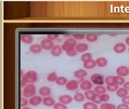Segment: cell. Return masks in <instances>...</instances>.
<instances>
[{
    "instance_id": "obj_29",
    "label": "cell",
    "mask_w": 129,
    "mask_h": 109,
    "mask_svg": "<svg viewBox=\"0 0 129 109\" xmlns=\"http://www.w3.org/2000/svg\"><path fill=\"white\" fill-rule=\"evenodd\" d=\"M100 109H116V107L115 104L104 102L101 104Z\"/></svg>"
},
{
    "instance_id": "obj_26",
    "label": "cell",
    "mask_w": 129,
    "mask_h": 109,
    "mask_svg": "<svg viewBox=\"0 0 129 109\" xmlns=\"http://www.w3.org/2000/svg\"><path fill=\"white\" fill-rule=\"evenodd\" d=\"M68 82V81L67 78L64 77H59L56 81V84H58L59 86L66 85Z\"/></svg>"
},
{
    "instance_id": "obj_40",
    "label": "cell",
    "mask_w": 129,
    "mask_h": 109,
    "mask_svg": "<svg viewBox=\"0 0 129 109\" xmlns=\"http://www.w3.org/2000/svg\"><path fill=\"white\" fill-rule=\"evenodd\" d=\"M59 38L58 34H48L47 35V39L51 40V41H54Z\"/></svg>"
},
{
    "instance_id": "obj_2",
    "label": "cell",
    "mask_w": 129,
    "mask_h": 109,
    "mask_svg": "<svg viewBox=\"0 0 129 109\" xmlns=\"http://www.w3.org/2000/svg\"><path fill=\"white\" fill-rule=\"evenodd\" d=\"M36 93V87L33 84H28L24 87L22 94L26 98H31Z\"/></svg>"
},
{
    "instance_id": "obj_5",
    "label": "cell",
    "mask_w": 129,
    "mask_h": 109,
    "mask_svg": "<svg viewBox=\"0 0 129 109\" xmlns=\"http://www.w3.org/2000/svg\"><path fill=\"white\" fill-rule=\"evenodd\" d=\"M43 50H51L54 45V43L52 41L48 39H44L41 41V44H40Z\"/></svg>"
},
{
    "instance_id": "obj_16",
    "label": "cell",
    "mask_w": 129,
    "mask_h": 109,
    "mask_svg": "<svg viewBox=\"0 0 129 109\" xmlns=\"http://www.w3.org/2000/svg\"><path fill=\"white\" fill-rule=\"evenodd\" d=\"M87 50H88V45L84 43H80L76 47V50L77 53H84V52L86 51Z\"/></svg>"
},
{
    "instance_id": "obj_17",
    "label": "cell",
    "mask_w": 129,
    "mask_h": 109,
    "mask_svg": "<svg viewBox=\"0 0 129 109\" xmlns=\"http://www.w3.org/2000/svg\"><path fill=\"white\" fill-rule=\"evenodd\" d=\"M42 47L39 44H33L29 48V51L33 54H39L42 51Z\"/></svg>"
},
{
    "instance_id": "obj_14",
    "label": "cell",
    "mask_w": 129,
    "mask_h": 109,
    "mask_svg": "<svg viewBox=\"0 0 129 109\" xmlns=\"http://www.w3.org/2000/svg\"><path fill=\"white\" fill-rule=\"evenodd\" d=\"M43 104L44 105L47 107H51L54 106L56 104V101L53 98L51 97V96H47L43 99L42 101Z\"/></svg>"
},
{
    "instance_id": "obj_43",
    "label": "cell",
    "mask_w": 129,
    "mask_h": 109,
    "mask_svg": "<svg viewBox=\"0 0 129 109\" xmlns=\"http://www.w3.org/2000/svg\"><path fill=\"white\" fill-rule=\"evenodd\" d=\"M123 87L127 90H129V82H126L123 84Z\"/></svg>"
},
{
    "instance_id": "obj_37",
    "label": "cell",
    "mask_w": 129,
    "mask_h": 109,
    "mask_svg": "<svg viewBox=\"0 0 129 109\" xmlns=\"http://www.w3.org/2000/svg\"><path fill=\"white\" fill-rule=\"evenodd\" d=\"M73 38L76 40H83L86 38L84 34H74L73 35Z\"/></svg>"
},
{
    "instance_id": "obj_22",
    "label": "cell",
    "mask_w": 129,
    "mask_h": 109,
    "mask_svg": "<svg viewBox=\"0 0 129 109\" xmlns=\"http://www.w3.org/2000/svg\"><path fill=\"white\" fill-rule=\"evenodd\" d=\"M96 66V61L93 60H90L89 61H87L86 62L83 63V66L84 68L87 69H90L95 67Z\"/></svg>"
},
{
    "instance_id": "obj_44",
    "label": "cell",
    "mask_w": 129,
    "mask_h": 109,
    "mask_svg": "<svg viewBox=\"0 0 129 109\" xmlns=\"http://www.w3.org/2000/svg\"><path fill=\"white\" fill-rule=\"evenodd\" d=\"M125 43H126L127 45H129V37H128V38H126V39H125Z\"/></svg>"
},
{
    "instance_id": "obj_23",
    "label": "cell",
    "mask_w": 129,
    "mask_h": 109,
    "mask_svg": "<svg viewBox=\"0 0 129 109\" xmlns=\"http://www.w3.org/2000/svg\"><path fill=\"white\" fill-rule=\"evenodd\" d=\"M114 84L118 86L123 85L125 83V79L124 77L120 76H114Z\"/></svg>"
},
{
    "instance_id": "obj_13",
    "label": "cell",
    "mask_w": 129,
    "mask_h": 109,
    "mask_svg": "<svg viewBox=\"0 0 129 109\" xmlns=\"http://www.w3.org/2000/svg\"><path fill=\"white\" fill-rule=\"evenodd\" d=\"M21 41L26 44H31L33 42V37L31 34H23L21 35Z\"/></svg>"
},
{
    "instance_id": "obj_4",
    "label": "cell",
    "mask_w": 129,
    "mask_h": 109,
    "mask_svg": "<svg viewBox=\"0 0 129 109\" xmlns=\"http://www.w3.org/2000/svg\"><path fill=\"white\" fill-rule=\"evenodd\" d=\"M104 77L99 74H94L90 77V81L95 85H103L105 83Z\"/></svg>"
},
{
    "instance_id": "obj_28",
    "label": "cell",
    "mask_w": 129,
    "mask_h": 109,
    "mask_svg": "<svg viewBox=\"0 0 129 109\" xmlns=\"http://www.w3.org/2000/svg\"><path fill=\"white\" fill-rule=\"evenodd\" d=\"M90 60H92V56L90 53H85L81 56V60L83 63L89 61Z\"/></svg>"
},
{
    "instance_id": "obj_38",
    "label": "cell",
    "mask_w": 129,
    "mask_h": 109,
    "mask_svg": "<svg viewBox=\"0 0 129 109\" xmlns=\"http://www.w3.org/2000/svg\"><path fill=\"white\" fill-rule=\"evenodd\" d=\"M101 99L102 102H106L110 99V96L108 94H106V93L101 95Z\"/></svg>"
},
{
    "instance_id": "obj_10",
    "label": "cell",
    "mask_w": 129,
    "mask_h": 109,
    "mask_svg": "<svg viewBox=\"0 0 129 109\" xmlns=\"http://www.w3.org/2000/svg\"><path fill=\"white\" fill-rule=\"evenodd\" d=\"M74 98L68 95H61L59 98V101L61 103L64 104H69L73 102Z\"/></svg>"
},
{
    "instance_id": "obj_30",
    "label": "cell",
    "mask_w": 129,
    "mask_h": 109,
    "mask_svg": "<svg viewBox=\"0 0 129 109\" xmlns=\"http://www.w3.org/2000/svg\"><path fill=\"white\" fill-rule=\"evenodd\" d=\"M84 95L81 93H77L74 96V100L76 101V102H81L84 100Z\"/></svg>"
},
{
    "instance_id": "obj_34",
    "label": "cell",
    "mask_w": 129,
    "mask_h": 109,
    "mask_svg": "<svg viewBox=\"0 0 129 109\" xmlns=\"http://www.w3.org/2000/svg\"><path fill=\"white\" fill-rule=\"evenodd\" d=\"M114 76H108L105 78L104 81L107 84V85H111V84H114Z\"/></svg>"
},
{
    "instance_id": "obj_11",
    "label": "cell",
    "mask_w": 129,
    "mask_h": 109,
    "mask_svg": "<svg viewBox=\"0 0 129 109\" xmlns=\"http://www.w3.org/2000/svg\"><path fill=\"white\" fill-rule=\"evenodd\" d=\"M80 89L84 91L91 90L93 87V83L89 80H84L80 84Z\"/></svg>"
},
{
    "instance_id": "obj_15",
    "label": "cell",
    "mask_w": 129,
    "mask_h": 109,
    "mask_svg": "<svg viewBox=\"0 0 129 109\" xmlns=\"http://www.w3.org/2000/svg\"><path fill=\"white\" fill-rule=\"evenodd\" d=\"M39 92V95H41L42 96L47 97V96H48L51 94V90L50 87L47 86H43L40 88Z\"/></svg>"
},
{
    "instance_id": "obj_39",
    "label": "cell",
    "mask_w": 129,
    "mask_h": 109,
    "mask_svg": "<svg viewBox=\"0 0 129 109\" xmlns=\"http://www.w3.org/2000/svg\"><path fill=\"white\" fill-rule=\"evenodd\" d=\"M66 54H67V56L70 57H74L77 54V51L75 49H74V50L67 51L66 52Z\"/></svg>"
},
{
    "instance_id": "obj_18",
    "label": "cell",
    "mask_w": 129,
    "mask_h": 109,
    "mask_svg": "<svg viewBox=\"0 0 129 109\" xmlns=\"http://www.w3.org/2000/svg\"><path fill=\"white\" fill-rule=\"evenodd\" d=\"M74 76L76 78H79V79H82V78L83 79L85 77H86L87 73L86 70L80 69L76 70L74 73Z\"/></svg>"
},
{
    "instance_id": "obj_3",
    "label": "cell",
    "mask_w": 129,
    "mask_h": 109,
    "mask_svg": "<svg viewBox=\"0 0 129 109\" xmlns=\"http://www.w3.org/2000/svg\"><path fill=\"white\" fill-rule=\"evenodd\" d=\"M77 42L76 39L74 38H70V39L66 40L65 42L62 46V50L64 51H68L74 50L77 46Z\"/></svg>"
},
{
    "instance_id": "obj_19",
    "label": "cell",
    "mask_w": 129,
    "mask_h": 109,
    "mask_svg": "<svg viewBox=\"0 0 129 109\" xmlns=\"http://www.w3.org/2000/svg\"><path fill=\"white\" fill-rule=\"evenodd\" d=\"M95 61L96 65L100 67H104L106 66L107 65V63H108L107 60L104 57H99Z\"/></svg>"
},
{
    "instance_id": "obj_21",
    "label": "cell",
    "mask_w": 129,
    "mask_h": 109,
    "mask_svg": "<svg viewBox=\"0 0 129 109\" xmlns=\"http://www.w3.org/2000/svg\"><path fill=\"white\" fill-rule=\"evenodd\" d=\"M128 95V92L127 89H125L124 87L119 88L118 90L116 91V95L119 98H124L125 96H127Z\"/></svg>"
},
{
    "instance_id": "obj_42",
    "label": "cell",
    "mask_w": 129,
    "mask_h": 109,
    "mask_svg": "<svg viewBox=\"0 0 129 109\" xmlns=\"http://www.w3.org/2000/svg\"><path fill=\"white\" fill-rule=\"evenodd\" d=\"M121 101H122V102L123 104H127V105H128L129 104V95H127V96H125V97L122 98V99H121Z\"/></svg>"
},
{
    "instance_id": "obj_33",
    "label": "cell",
    "mask_w": 129,
    "mask_h": 109,
    "mask_svg": "<svg viewBox=\"0 0 129 109\" xmlns=\"http://www.w3.org/2000/svg\"><path fill=\"white\" fill-rule=\"evenodd\" d=\"M92 102H94L95 104H101L102 103V101L101 99V95L96 94L95 95V96H93L92 99Z\"/></svg>"
},
{
    "instance_id": "obj_46",
    "label": "cell",
    "mask_w": 129,
    "mask_h": 109,
    "mask_svg": "<svg viewBox=\"0 0 129 109\" xmlns=\"http://www.w3.org/2000/svg\"><path fill=\"white\" fill-rule=\"evenodd\" d=\"M128 52H129V48H128Z\"/></svg>"
},
{
    "instance_id": "obj_31",
    "label": "cell",
    "mask_w": 129,
    "mask_h": 109,
    "mask_svg": "<svg viewBox=\"0 0 129 109\" xmlns=\"http://www.w3.org/2000/svg\"><path fill=\"white\" fill-rule=\"evenodd\" d=\"M57 78V74L56 72H51L48 75V77H47V80H48L49 82H54V81L56 82Z\"/></svg>"
},
{
    "instance_id": "obj_7",
    "label": "cell",
    "mask_w": 129,
    "mask_h": 109,
    "mask_svg": "<svg viewBox=\"0 0 129 109\" xmlns=\"http://www.w3.org/2000/svg\"><path fill=\"white\" fill-rule=\"evenodd\" d=\"M116 72L118 76L122 77H126L129 74V68L125 66H120L116 69Z\"/></svg>"
},
{
    "instance_id": "obj_8",
    "label": "cell",
    "mask_w": 129,
    "mask_h": 109,
    "mask_svg": "<svg viewBox=\"0 0 129 109\" xmlns=\"http://www.w3.org/2000/svg\"><path fill=\"white\" fill-rule=\"evenodd\" d=\"M43 99L42 97L38 95H35L29 99V104L32 106H38L42 102Z\"/></svg>"
},
{
    "instance_id": "obj_12",
    "label": "cell",
    "mask_w": 129,
    "mask_h": 109,
    "mask_svg": "<svg viewBox=\"0 0 129 109\" xmlns=\"http://www.w3.org/2000/svg\"><path fill=\"white\" fill-rule=\"evenodd\" d=\"M62 48L59 45H56L51 50V54L54 57H59L62 53Z\"/></svg>"
},
{
    "instance_id": "obj_47",
    "label": "cell",
    "mask_w": 129,
    "mask_h": 109,
    "mask_svg": "<svg viewBox=\"0 0 129 109\" xmlns=\"http://www.w3.org/2000/svg\"><path fill=\"white\" fill-rule=\"evenodd\" d=\"M128 95H129V92H128Z\"/></svg>"
},
{
    "instance_id": "obj_9",
    "label": "cell",
    "mask_w": 129,
    "mask_h": 109,
    "mask_svg": "<svg viewBox=\"0 0 129 109\" xmlns=\"http://www.w3.org/2000/svg\"><path fill=\"white\" fill-rule=\"evenodd\" d=\"M126 50V45L123 43H118L113 47V51L116 54L123 53Z\"/></svg>"
},
{
    "instance_id": "obj_27",
    "label": "cell",
    "mask_w": 129,
    "mask_h": 109,
    "mask_svg": "<svg viewBox=\"0 0 129 109\" xmlns=\"http://www.w3.org/2000/svg\"><path fill=\"white\" fill-rule=\"evenodd\" d=\"M96 94V93L95 92L94 90H87V91H86L85 93H84V96H85L86 98L89 101L92 100L93 96H95V95Z\"/></svg>"
},
{
    "instance_id": "obj_45",
    "label": "cell",
    "mask_w": 129,
    "mask_h": 109,
    "mask_svg": "<svg viewBox=\"0 0 129 109\" xmlns=\"http://www.w3.org/2000/svg\"><path fill=\"white\" fill-rule=\"evenodd\" d=\"M21 109H32L31 107H22Z\"/></svg>"
},
{
    "instance_id": "obj_36",
    "label": "cell",
    "mask_w": 129,
    "mask_h": 109,
    "mask_svg": "<svg viewBox=\"0 0 129 109\" xmlns=\"http://www.w3.org/2000/svg\"><path fill=\"white\" fill-rule=\"evenodd\" d=\"M29 101L27 100L25 97H21V106L22 107H26L28 105Z\"/></svg>"
},
{
    "instance_id": "obj_25",
    "label": "cell",
    "mask_w": 129,
    "mask_h": 109,
    "mask_svg": "<svg viewBox=\"0 0 129 109\" xmlns=\"http://www.w3.org/2000/svg\"><path fill=\"white\" fill-rule=\"evenodd\" d=\"M98 35L95 34H88L86 35V39L89 42H95L98 40Z\"/></svg>"
},
{
    "instance_id": "obj_41",
    "label": "cell",
    "mask_w": 129,
    "mask_h": 109,
    "mask_svg": "<svg viewBox=\"0 0 129 109\" xmlns=\"http://www.w3.org/2000/svg\"><path fill=\"white\" fill-rule=\"evenodd\" d=\"M116 109H129V105L125 104H120L116 107Z\"/></svg>"
},
{
    "instance_id": "obj_35",
    "label": "cell",
    "mask_w": 129,
    "mask_h": 109,
    "mask_svg": "<svg viewBox=\"0 0 129 109\" xmlns=\"http://www.w3.org/2000/svg\"><path fill=\"white\" fill-rule=\"evenodd\" d=\"M54 109H68V107L65 104L61 102H57L53 106Z\"/></svg>"
},
{
    "instance_id": "obj_24",
    "label": "cell",
    "mask_w": 129,
    "mask_h": 109,
    "mask_svg": "<svg viewBox=\"0 0 129 109\" xmlns=\"http://www.w3.org/2000/svg\"><path fill=\"white\" fill-rule=\"evenodd\" d=\"M83 109H98V106L93 102H87L83 104Z\"/></svg>"
},
{
    "instance_id": "obj_32",
    "label": "cell",
    "mask_w": 129,
    "mask_h": 109,
    "mask_svg": "<svg viewBox=\"0 0 129 109\" xmlns=\"http://www.w3.org/2000/svg\"><path fill=\"white\" fill-rule=\"evenodd\" d=\"M107 91L110 92H113L117 91L119 89V86L116 85V84H111V85H107L106 87Z\"/></svg>"
},
{
    "instance_id": "obj_6",
    "label": "cell",
    "mask_w": 129,
    "mask_h": 109,
    "mask_svg": "<svg viewBox=\"0 0 129 109\" xmlns=\"http://www.w3.org/2000/svg\"><path fill=\"white\" fill-rule=\"evenodd\" d=\"M66 89L70 91H73L76 90L79 88V82L75 80H71L67 83L65 85Z\"/></svg>"
},
{
    "instance_id": "obj_1",
    "label": "cell",
    "mask_w": 129,
    "mask_h": 109,
    "mask_svg": "<svg viewBox=\"0 0 129 109\" xmlns=\"http://www.w3.org/2000/svg\"><path fill=\"white\" fill-rule=\"evenodd\" d=\"M38 79V72L35 70H29L21 77V87H25L28 84H33Z\"/></svg>"
},
{
    "instance_id": "obj_20",
    "label": "cell",
    "mask_w": 129,
    "mask_h": 109,
    "mask_svg": "<svg viewBox=\"0 0 129 109\" xmlns=\"http://www.w3.org/2000/svg\"><path fill=\"white\" fill-rule=\"evenodd\" d=\"M94 91L96 94L98 95H103L106 93L107 92L106 87H104L103 85H98L94 88Z\"/></svg>"
}]
</instances>
